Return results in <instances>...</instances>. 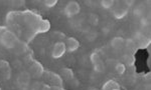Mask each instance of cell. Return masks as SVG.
<instances>
[{"instance_id": "6da1fadb", "label": "cell", "mask_w": 151, "mask_h": 90, "mask_svg": "<svg viewBox=\"0 0 151 90\" xmlns=\"http://www.w3.org/2000/svg\"><path fill=\"white\" fill-rule=\"evenodd\" d=\"M19 43L16 34L6 26H0V44L7 49H14Z\"/></svg>"}, {"instance_id": "7a4b0ae2", "label": "cell", "mask_w": 151, "mask_h": 90, "mask_svg": "<svg viewBox=\"0 0 151 90\" xmlns=\"http://www.w3.org/2000/svg\"><path fill=\"white\" fill-rule=\"evenodd\" d=\"M16 86L20 90H28L29 85L31 83V75L28 71L22 70L16 76Z\"/></svg>"}, {"instance_id": "3957f363", "label": "cell", "mask_w": 151, "mask_h": 90, "mask_svg": "<svg viewBox=\"0 0 151 90\" xmlns=\"http://www.w3.org/2000/svg\"><path fill=\"white\" fill-rule=\"evenodd\" d=\"M80 12H81V5L79 4V2L75 1V0H72V1L68 2L64 8V13L68 18L75 17L76 15H78Z\"/></svg>"}, {"instance_id": "277c9868", "label": "cell", "mask_w": 151, "mask_h": 90, "mask_svg": "<svg viewBox=\"0 0 151 90\" xmlns=\"http://www.w3.org/2000/svg\"><path fill=\"white\" fill-rule=\"evenodd\" d=\"M45 68H43V65L41 64L40 62L35 60L32 63L30 64V66L28 68V72L29 74L31 75V77L33 78H41L43 77V74H45Z\"/></svg>"}, {"instance_id": "5b68a950", "label": "cell", "mask_w": 151, "mask_h": 90, "mask_svg": "<svg viewBox=\"0 0 151 90\" xmlns=\"http://www.w3.org/2000/svg\"><path fill=\"white\" fill-rule=\"evenodd\" d=\"M43 77H45V81H47L48 83L52 84V86H60L63 87V78L60 76V74H57L52 71H45V74H43Z\"/></svg>"}, {"instance_id": "8992f818", "label": "cell", "mask_w": 151, "mask_h": 90, "mask_svg": "<svg viewBox=\"0 0 151 90\" xmlns=\"http://www.w3.org/2000/svg\"><path fill=\"white\" fill-rule=\"evenodd\" d=\"M129 7L124 3V1H120L119 3H115L113 9V15L116 19H122L128 14Z\"/></svg>"}, {"instance_id": "52a82bcc", "label": "cell", "mask_w": 151, "mask_h": 90, "mask_svg": "<svg viewBox=\"0 0 151 90\" xmlns=\"http://www.w3.org/2000/svg\"><path fill=\"white\" fill-rule=\"evenodd\" d=\"M67 52V48L64 41H57L53 44L52 50V57L53 59H58V58L63 57Z\"/></svg>"}, {"instance_id": "ba28073f", "label": "cell", "mask_w": 151, "mask_h": 90, "mask_svg": "<svg viewBox=\"0 0 151 90\" xmlns=\"http://www.w3.org/2000/svg\"><path fill=\"white\" fill-rule=\"evenodd\" d=\"M134 42L136 44V47L137 48H146L150 43V39L149 37L145 35L143 33H136L135 34V38H134Z\"/></svg>"}, {"instance_id": "9c48e42d", "label": "cell", "mask_w": 151, "mask_h": 90, "mask_svg": "<svg viewBox=\"0 0 151 90\" xmlns=\"http://www.w3.org/2000/svg\"><path fill=\"white\" fill-rule=\"evenodd\" d=\"M65 44V48H67L68 52H75L80 48V42L77 38L75 37H67L65 38V41H64Z\"/></svg>"}, {"instance_id": "30bf717a", "label": "cell", "mask_w": 151, "mask_h": 90, "mask_svg": "<svg viewBox=\"0 0 151 90\" xmlns=\"http://www.w3.org/2000/svg\"><path fill=\"white\" fill-rule=\"evenodd\" d=\"M0 72L2 74V77L5 80H9L11 78L12 70L10 64L6 60H0Z\"/></svg>"}, {"instance_id": "8fae6325", "label": "cell", "mask_w": 151, "mask_h": 90, "mask_svg": "<svg viewBox=\"0 0 151 90\" xmlns=\"http://www.w3.org/2000/svg\"><path fill=\"white\" fill-rule=\"evenodd\" d=\"M111 47L115 50H122L125 46V39L123 37H120V36H117V37H114L113 39L111 40Z\"/></svg>"}, {"instance_id": "7c38bea8", "label": "cell", "mask_w": 151, "mask_h": 90, "mask_svg": "<svg viewBox=\"0 0 151 90\" xmlns=\"http://www.w3.org/2000/svg\"><path fill=\"white\" fill-rule=\"evenodd\" d=\"M60 76L62 77L63 80H68V81H70V80L74 79L75 77V74H74V71L70 68H62L60 70Z\"/></svg>"}, {"instance_id": "4fadbf2b", "label": "cell", "mask_w": 151, "mask_h": 90, "mask_svg": "<svg viewBox=\"0 0 151 90\" xmlns=\"http://www.w3.org/2000/svg\"><path fill=\"white\" fill-rule=\"evenodd\" d=\"M115 89H120V85L115 80H108L104 83L102 86L101 90H115Z\"/></svg>"}, {"instance_id": "5bb4252c", "label": "cell", "mask_w": 151, "mask_h": 90, "mask_svg": "<svg viewBox=\"0 0 151 90\" xmlns=\"http://www.w3.org/2000/svg\"><path fill=\"white\" fill-rule=\"evenodd\" d=\"M145 7L142 5V4H139L137 7H136L135 9H134V15L139 17V18H143V17H145Z\"/></svg>"}, {"instance_id": "9a60e30c", "label": "cell", "mask_w": 151, "mask_h": 90, "mask_svg": "<svg viewBox=\"0 0 151 90\" xmlns=\"http://www.w3.org/2000/svg\"><path fill=\"white\" fill-rule=\"evenodd\" d=\"M114 69H115L116 73L118 75H123L124 73H125L126 71V66L123 64L122 62H116L115 66H114Z\"/></svg>"}, {"instance_id": "2e32d148", "label": "cell", "mask_w": 151, "mask_h": 90, "mask_svg": "<svg viewBox=\"0 0 151 90\" xmlns=\"http://www.w3.org/2000/svg\"><path fill=\"white\" fill-rule=\"evenodd\" d=\"M122 63L124 65H132L134 62V57L131 53H128V54H124L122 56Z\"/></svg>"}, {"instance_id": "e0dca14e", "label": "cell", "mask_w": 151, "mask_h": 90, "mask_svg": "<svg viewBox=\"0 0 151 90\" xmlns=\"http://www.w3.org/2000/svg\"><path fill=\"white\" fill-rule=\"evenodd\" d=\"M115 2L116 1H114V0H102V1H100V5L105 9H111L115 5Z\"/></svg>"}, {"instance_id": "ac0fdd59", "label": "cell", "mask_w": 151, "mask_h": 90, "mask_svg": "<svg viewBox=\"0 0 151 90\" xmlns=\"http://www.w3.org/2000/svg\"><path fill=\"white\" fill-rule=\"evenodd\" d=\"M90 60H91L92 64L94 65V64H96V63L102 61V57L97 51H95V52H93L91 54V56H90Z\"/></svg>"}, {"instance_id": "d6986e66", "label": "cell", "mask_w": 151, "mask_h": 90, "mask_svg": "<svg viewBox=\"0 0 151 90\" xmlns=\"http://www.w3.org/2000/svg\"><path fill=\"white\" fill-rule=\"evenodd\" d=\"M94 66V69L96 72H98V73H102V72H104L105 70V63L103 62V60L102 61H100L98 63H96V64L93 65Z\"/></svg>"}, {"instance_id": "ffe728a7", "label": "cell", "mask_w": 151, "mask_h": 90, "mask_svg": "<svg viewBox=\"0 0 151 90\" xmlns=\"http://www.w3.org/2000/svg\"><path fill=\"white\" fill-rule=\"evenodd\" d=\"M42 83H40V81H33L31 82L30 85H29L28 90H41L42 88Z\"/></svg>"}, {"instance_id": "44dd1931", "label": "cell", "mask_w": 151, "mask_h": 90, "mask_svg": "<svg viewBox=\"0 0 151 90\" xmlns=\"http://www.w3.org/2000/svg\"><path fill=\"white\" fill-rule=\"evenodd\" d=\"M124 47H127L129 50H132V49H136V44L134 42L133 39H127L125 40V46Z\"/></svg>"}, {"instance_id": "7402d4cb", "label": "cell", "mask_w": 151, "mask_h": 90, "mask_svg": "<svg viewBox=\"0 0 151 90\" xmlns=\"http://www.w3.org/2000/svg\"><path fill=\"white\" fill-rule=\"evenodd\" d=\"M57 3H58V0H45V1H42V4L47 8H52L55 5H57Z\"/></svg>"}, {"instance_id": "603a6c76", "label": "cell", "mask_w": 151, "mask_h": 90, "mask_svg": "<svg viewBox=\"0 0 151 90\" xmlns=\"http://www.w3.org/2000/svg\"><path fill=\"white\" fill-rule=\"evenodd\" d=\"M97 35H98V33H97L96 31L90 30L89 32L87 33V35H86V38H87L88 40H90V41H93V40H95V39H96Z\"/></svg>"}, {"instance_id": "cb8c5ba5", "label": "cell", "mask_w": 151, "mask_h": 90, "mask_svg": "<svg viewBox=\"0 0 151 90\" xmlns=\"http://www.w3.org/2000/svg\"><path fill=\"white\" fill-rule=\"evenodd\" d=\"M90 22H91V24H93V25H97L99 22L98 15H96V14H91V15H90Z\"/></svg>"}, {"instance_id": "d4e9b609", "label": "cell", "mask_w": 151, "mask_h": 90, "mask_svg": "<svg viewBox=\"0 0 151 90\" xmlns=\"http://www.w3.org/2000/svg\"><path fill=\"white\" fill-rule=\"evenodd\" d=\"M25 3V1H10V5L14 7H20Z\"/></svg>"}, {"instance_id": "484cf974", "label": "cell", "mask_w": 151, "mask_h": 90, "mask_svg": "<svg viewBox=\"0 0 151 90\" xmlns=\"http://www.w3.org/2000/svg\"><path fill=\"white\" fill-rule=\"evenodd\" d=\"M53 36H55V37H62L63 39H64V38H65V36L64 35V33L60 32V31H57V32H53Z\"/></svg>"}, {"instance_id": "4316f807", "label": "cell", "mask_w": 151, "mask_h": 90, "mask_svg": "<svg viewBox=\"0 0 151 90\" xmlns=\"http://www.w3.org/2000/svg\"><path fill=\"white\" fill-rule=\"evenodd\" d=\"M41 90H50V85H47V84H43Z\"/></svg>"}, {"instance_id": "83f0119b", "label": "cell", "mask_w": 151, "mask_h": 90, "mask_svg": "<svg viewBox=\"0 0 151 90\" xmlns=\"http://www.w3.org/2000/svg\"><path fill=\"white\" fill-rule=\"evenodd\" d=\"M115 90H120V89H115Z\"/></svg>"}, {"instance_id": "f1b7e54d", "label": "cell", "mask_w": 151, "mask_h": 90, "mask_svg": "<svg viewBox=\"0 0 151 90\" xmlns=\"http://www.w3.org/2000/svg\"><path fill=\"white\" fill-rule=\"evenodd\" d=\"M0 90H1V87H0Z\"/></svg>"}, {"instance_id": "f546056e", "label": "cell", "mask_w": 151, "mask_h": 90, "mask_svg": "<svg viewBox=\"0 0 151 90\" xmlns=\"http://www.w3.org/2000/svg\"><path fill=\"white\" fill-rule=\"evenodd\" d=\"M62 90H65V89H62Z\"/></svg>"}]
</instances>
